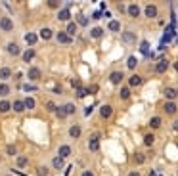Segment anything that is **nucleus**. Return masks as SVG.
<instances>
[{"mask_svg": "<svg viewBox=\"0 0 178 176\" xmlns=\"http://www.w3.org/2000/svg\"><path fill=\"white\" fill-rule=\"evenodd\" d=\"M52 165H54V169H62L63 167V157H56L54 161H52Z\"/></svg>", "mask_w": 178, "mask_h": 176, "instance_id": "27", "label": "nucleus"}, {"mask_svg": "<svg viewBox=\"0 0 178 176\" xmlns=\"http://www.w3.org/2000/svg\"><path fill=\"white\" fill-rule=\"evenodd\" d=\"M0 29H2V31H12V29H14V23H12V19L0 17Z\"/></svg>", "mask_w": 178, "mask_h": 176, "instance_id": "3", "label": "nucleus"}, {"mask_svg": "<svg viewBox=\"0 0 178 176\" xmlns=\"http://www.w3.org/2000/svg\"><path fill=\"white\" fill-rule=\"evenodd\" d=\"M94 92H98V86H90L88 88V94H94Z\"/></svg>", "mask_w": 178, "mask_h": 176, "instance_id": "45", "label": "nucleus"}, {"mask_svg": "<svg viewBox=\"0 0 178 176\" xmlns=\"http://www.w3.org/2000/svg\"><path fill=\"white\" fill-rule=\"evenodd\" d=\"M82 176H94V174H92L90 170H84V172H82Z\"/></svg>", "mask_w": 178, "mask_h": 176, "instance_id": "46", "label": "nucleus"}, {"mask_svg": "<svg viewBox=\"0 0 178 176\" xmlns=\"http://www.w3.org/2000/svg\"><path fill=\"white\" fill-rule=\"evenodd\" d=\"M102 35H103V29H102V27H94V29L90 31V36H92V38H102Z\"/></svg>", "mask_w": 178, "mask_h": 176, "instance_id": "15", "label": "nucleus"}, {"mask_svg": "<svg viewBox=\"0 0 178 176\" xmlns=\"http://www.w3.org/2000/svg\"><path fill=\"white\" fill-rule=\"evenodd\" d=\"M27 163H29V159H27V157H17L15 165H17V167H21V169H23V167H27Z\"/></svg>", "mask_w": 178, "mask_h": 176, "instance_id": "29", "label": "nucleus"}, {"mask_svg": "<svg viewBox=\"0 0 178 176\" xmlns=\"http://www.w3.org/2000/svg\"><path fill=\"white\" fill-rule=\"evenodd\" d=\"M172 128H174V130H178V121L174 122V125H172Z\"/></svg>", "mask_w": 178, "mask_h": 176, "instance_id": "47", "label": "nucleus"}, {"mask_svg": "<svg viewBox=\"0 0 178 176\" xmlns=\"http://www.w3.org/2000/svg\"><path fill=\"white\" fill-rule=\"evenodd\" d=\"M165 96L169 98V101H172L178 96V90H174V88H165Z\"/></svg>", "mask_w": 178, "mask_h": 176, "instance_id": "13", "label": "nucleus"}, {"mask_svg": "<svg viewBox=\"0 0 178 176\" xmlns=\"http://www.w3.org/2000/svg\"><path fill=\"white\" fill-rule=\"evenodd\" d=\"M63 107H65V113H67V115H73V113H75V105H73V104H65Z\"/></svg>", "mask_w": 178, "mask_h": 176, "instance_id": "35", "label": "nucleus"}, {"mask_svg": "<svg viewBox=\"0 0 178 176\" xmlns=\"http://www.w3.org/2000/svg\"><path fill=\"white\" fill-rule=\"evenodd\" d=\"M75 33H77V25H75V23H69V25H67V35L73 36Z\"/></svg>", "mask_w": 178, "mask_h": 176, "instance_id": "33", "label": "nucleus"}, {"mask_svg": "<svg viewBox=\"0 0 178 176\" xmlns=\"http://www.w3.org/2000/svg\"><path fill=\"white\" fill-rule=\"evenodd\" d=\"M8 52H10V54L12 56H17L19 54V52H21V50H19V46H17V44H15V42H8Z\"/></svg>", "mask_w": 178, "mask_h": 176, "instance_id": "11", "label": "nucleus"}, {"mask_svg": "<svg viewBox=\"0 0 178 176\" xmlns=\"http://www.w3.org/2000/svg\"><path fill=\"white\" fill-rule=\"evenodd\" d=\"M134 161H136V163H144V161H145V157H144L142 153H136V155H134Z\"/></svg>", "mask_w": 178, "mask_h": 176, "instance_id": "41", "label": "nucleus"}, {"mask_svg": "<svg viewBox=\"0 0 178 176\" xmlns=\"http://www.w3.org/2000/svg\"><path fill=\"white\" fill-rule=\"evenodd\" d=\"M149 126H151V128H159V126H161V119L159 117H153L151 121H149Z\"/></svg>", "mask_w": 178, "mask_h": 176, "instance_id": "26", "label": "nucleus"}, {"mask_svg": "<svg viewBox=\"0 0 178 176\" xmlns=\"http://www.w3.org/2000/svg\"><path fill=\"white\" fill-rule=\"evenodd\" d=\"M10 77H12V71L8 67H2V69H0V79H10Z\"/></svg>", "mask_w": 178, "mask_h": 176, "instance_id": "22", "label": "nucleus"}, {"mask_svg": "<svg viewBox=\"0 0 178 176\" xmlns=\"http://www.w3.org/2000/svg\"><path fill=\"white\" fill-rule=\"evenodd\" d=\"M12 107H14L15 111H23V109H27L25 107V101H14V104H12Z\"/></svg>", "mask_w": 178, "mask_h": 176, "instance_id": "21", "label": "nucleus"}, {"mask_svg": "<svg viewBox=\"0 0 178 176\" xmlns=\"http://www.w3.org/2000/svg\"><path fill=\"white\" fill-rule=\"evenodd\" d=\"M121 98H123V100H128V98H130V88H123L121 90Z\"/></svg>", "mask_w": 178, "mask_h": 176, "instance_id": "36", "label": "nucleus"}, {"mask_svg": "<svg viewBox=\"0 0 178 176\" xmlns=\"http://www.w3.org/2000/svg\"><path fill=\"white\" fill-rule=\"evenodd\" d=\"M40 36H42L44 40H48V38H52V31L48 29V27H44V29H40Z\"/></svg>", "mask_w": 178, "mask_h": 176, "instance_id": "20", "label": "nucleus"}, {"mask_svg": "<svg viewBox=\"0 0 178 176\" xmlns=\"http://www.w3.org/2000/svg\"><path fill=\"white\" fill-rule=\"evenodd\" d=\"M153 142H155V136H153V134H145L144 136V144L145 146H153Z\"/></svg>", "mask_w": 178, "mask_h": 176, "instance_id": "24", "label": "nucleus"}, {"mask_svg": "<svg viewBox=\"0 0 178 176\" xmlns=\"http://www.w3.org/2000/svg\"><path fill=\"white\" fill-rule=\"evenodd\" d=\"M107 29H109V31H113V33H117V31L121 29V23H119V21H109Z\"/></svg>", "mask_w": 178, "mask_h": 176, "instance_id": "19", "label": "nucleus"}, {"mask_svg": "<svg viewBox=\"0 0 178 176\" xmlns=\"http://www.w3.org/2000/svg\"><path fill=\"white\" fill-rule=\"evenodd\" d=\"M10 94V86L8 84H0V96H8Z\"/></svg>", "mask_w": 178, "mask_h": 176, "instance_id": "32", "label": "nucleus"}, {"mask_svg": "<svg viewBox=\"0 0 178 176\" xmlns=\"http://www.w3.org/2000/svg\"><path fill=\"white\" fill-rule=\"evenodd\" d=\"M123 73H121V71H113L111 73V75H109V80H111V84H121V83H123Z\"/></svg>", "mask_w": 178, "mask_h": 176, "instance_id": "2", "label": "nucleus"}, {"mask_svg": "<svg viewBox=\"0 0 178 176\" xmlns=\"http://www.w3.org/2000/svg\"><path fill=\"white\" fill-rule=\"evenodd\" d=\"M69 153H71V147L69 146H62V147H59V157H67Z\"/></svg>", "mask_w": 178, "mask_h": 176, "instance_id": "23", "label": "nucleus"}, {"mask_svg": "<svg viewBox=\"0 0 178 176\" xmlns=\"http://www.w3.org/2000/svg\"><path fill=\"white\" fill-rule=\"evenodd\" d=\"M140 50H142V54H148V50H149V42H142V46H140Z\"/></svg>", "mask_w": 178, "mask_h": 176, "instance_id": "40", "label": "nucleus"}, {"mask_svg": "<svg viewBox=\"0 0 178 176\" xmlns=\"http://www.w3.org/2000/svg\"><path fill=\"white\" fill-rule=\"evenodd\" d=\"M27 77H29L31 80H38V79H40V69L31 67V69H29V73H27Z\"/></svg>", "mask_w": 178, "mask_h": 176, "instance_id": "8", "label": "nucleus"}, {"mask_svg": "<svg viewBox=\"0 0 178 176\" xmlns=\"http://www.w3.org/2000/svg\"><path fill=\"white\" fill-rule=\"evenodd\" d=\"M58 19H59V21H67V19H71V12L69 10H62L58 14Z\"/></svg>", "mask_w": 178, "mask_h": 176, "instance_id": "14", "label": "nucleus"}, {"mask_svg": "<svg viewBox=\"0 0 178 176\" xmlns=\"http://www.w3.org/2000/svg\"><path fill=\"white\" fill-rule=\"evenodd\" d=\"M100 115H102L103 119H109L113 115V107L111 105H102V109H100Z\"/></svg>", "mask_w": 178, "mask_h": 176, "instance_id": "7", "label": "nucleus"}, {"mask_svg": "<svg viewBox=\"0 0 178 176\" xmlns=\"http://www.w3.org/2000/svg\"><path fill=\"white\" fill-rule=\"evenodd\" d=\"M23 90H25V92H33V90H36L33 84H23Z\"/></svg>", "mask_w": 178, "mask_h": 176, "instance_id": "42", "label": "nucleus"}, {"mask_svg": "<svg viewBox=\"0 0 178 176\" xmlns=\"http://www.w3.org/2000/svg\"><path fill=\"white\" fill-rule=\"evenodd\" d=\"M36 38H38V36H36L35 33H27V35H25V40H27L29 44H35V42H36Z\"/></svg>", "mask_w": 178, "mask_h": 176, "instance_id": "25", "label": "nucleus"}, {"mask_svg": "<svg viewBox=\"0 0 178 176\" xmlns=\"http://www.w3.org/2000/svg\"><path fill=\"white\" fill-rule=\"evenodd\" d=\"M25 107L27 109H33L35 107V100H33V98H27V100H25Z\"/></svg>", "mask_w": 178, "mask_h": 176, "instance_id": "37", "label": "nucleus"}, {"mask_svg": "<svg viewBox=\"0 0 178 176\" xmlns=\"http://www.w3.org/2000/svg\"><path fill=\"white\" fill-rule=\"evenodd\" d=\"M128 176H140V172H130Z\"/></svg>", "mask_w": 178, "mask_h": 176, "instance_id": "48", "label": "nucleus"}, {"mask_svg": "<svg viewBox=\"0 0 178 176\" xmlns=\"http://www.w3.org/2000/svg\"><path fill=\"white\" fill-rule=\"evenodd\" d=\"M165 111H167L169 115H174V113L178 111L176 104H174V101H167V104H165Z\"/></svg>", "mask_w": 178, "mask_h": 176, "instance_id": "9", "label": "nucleus"}, {"mask_svg": "<svg viewBox=\"0 0 178 176\" xmlns=\"http://www.w3.org/2000/svg\"><path fill=\"white\" fill-rule=\"evenodd\" d=\"M127 12H128V15H130V17H138V15L142 14V12H140V6H138V4H130V6L127 8Z\"/></svg>", "mask_w": 178, "mask_h": 176, "instance_id": "4", "label": "nucleus"}, {"mask_svg": "<svg viewBox=\"0 0 178 176\" xmlns=\"http://www.w3.org/2000/svg\"><path fill=\"white\" fill-rule=\"evenodd\" d=\"M128 69H136V65H138V59L134 58V56H130V58H128Z\"/></svg>", "mask_w": 178, "mask_h": 176, "instance_id": "28", "label": "nucleus"}, {"mask_svg": "<svg viewBox=\"0 0 178 176\" xmlns=\"http://www.w3.org/2000/svg\"><path fill=\"white\" fill-rule=\"evenodd\" d=\"M56 115H58V117H59V119L63 121V119L67 117V113H65V107H58V109H56Z\"/></svg>", "mask_w": 178, "mask_h": 176, "instance_id": "31", "label": "nucleus"}, {"mask_svg": "<svg viewBox=\"0 0 178 176\" xmlns=\"http://www.w3.org/2000/svg\"><path fill=\"white\" fill-rule=\"evenodd\" d=\"M35 58V50L31 48V50H27V52H23V61H31Z\"/></svg>", "mask_w": 178, "mask_h": 176, "instance_id": "18", "label": "nucleus"}, {"mask_svg": "<svg viewBox=\"0 0 178 176\" xmlns=\"http://www.w3.org/2000/svg\"><path fill=\"white\" fill-rule=\"evenodd\" d=\"M167 69H169V61H167V59H161L159 63H157L155 71H157V73H159V75H161V73H165V71H167Z\"/></svg>", "mask_w": 178, "mask_h": 176, "instance_id": "10", "label": "nucleus"}, {"mask_svg": "<svg viewBox=\"0 0 178 176\" xmlns=\"http://www.w3.org/2000/svg\"><path fill=\"white\" fill-rule=\"evenodd\" d=\"M102 15H103V12H94V15H92V17H94V19H100Z\"/></svg>", "mask_w": 178, "mask_h": 176, "instance_id": "44", "label": "nucleus"}, {"mask_svg": "<svg viewBox=\"0 0 178 176\" xmlns=\"http://www.w3.org/2000/svg\"><path fill=\"white\" fill-rule=\"evenodd\" d=\"M36 174H38V176H48V169H44V167H38V169H36Z\"/></svg>", "mask_w": 178, "mask_h": 176, "instance_id": "38", "label": "nucleus"}, {"mask_svg": "<svg viewBox=\"0 0 178 176\" xmlns=\"http://www.w3.org/2000/svg\"><path fill=\"white\" fill-rule=\"evenodd\" d=\"M12 107V104H10V101H6V100H2V101H0V111H8V109H10Z\"/></svg>", "mask_w": 178, "mask_h": 176, "instance_id": "30", "label": "nucleus"}, {"mask_svg": "<svg viewBox=\"0 0 178 176\" xmlns=\"http://www.w3.org/2000/svg\"><path fill=\"white\" fill-rule=\"evenodd\" d=\"M69 136L71 138H79L80 136V126H71V128H69Z\"/></svg>", "mask_w": 178, "mask_h": 176, "instance_id": "17", "label": "nucleus"}, {"mask_svg": "<svg viewBox=\"0 0 178 176\" xmlns=\"http://www.w3.org/2000/svg\"><path fill=\"white\" fill-rule=\"evenodd\" d=\"M88 147H90V151H98L100 149V136L98 134H92L90 142H88Z\"/></svg>", "mask_w": 178, "mask_h": 176, "instance_id": "1", "label": "nucleus"}, {"mask_svg": "<svg viewBox=\"0 0 178 176\" xmlns=\"http://www.w3.org/2000/svg\"><path fill=\"white\" fill-rule=\"evenodd\" d=\"M123 42L124 44H134L136 42V35H134V33H130V31L123 33Z\"/></svg>", "mask_w": 178, "mask_h": 176, "instance_id": "5", "label": "nucleus"}, {"mask_svg": "<svg viewBox=\"0 0 178 176\" xmlns=\"http://www.w3.org/2000/svg\"><path fill=\"white\" fill-rule=\"evenodd\" d=\"M46 109H48V111H56V109H58V105H56L54 101H46Z\"/></svg>", "mask_w": 178, "mask_h": 176, "instance_id": "39", "label": "nucleus"}, {"mask_svg": "<svg viewBox=\"0 0 178 176\" xmlns=\"http://www.w3.org/2000/svg\"><path fill=\"white\" fill-rule=\"evenodd\" d=\"M6 153H8V155H15V147H14V146H8V147H6Z\"/></svg>", "mask_w": 178, "mask_h": 176, "instance_id": "43", "label": "nucleus"}, {"mask_svg": "<svg viewBox=\"0 0 178 176\" xmlns=\"http://www.w3.org/2000/svg\"><path fill=\"white\" fill-rule=\"evenodd\" d=\"M56 38H58V42H59V44H71V36L67 35V33H62V31H59Z\"/></svg>", "mask_w": 178, "mask_h": 176, "instance_id": "6", "label": "nucleus"}, {"mask_svg": "<svg viewBox=\"0 0 178 176\" xmlns=\"http://www.w3.org/2000/svg\"><path fill=\"white\" fill-rule=\"evenodd\" d=\"M174 71L178 73V61H176V63H174Z\"/></svg>", "mask_w": 178, "mask_h": 176, "instance_id": "49", "label": "nucleus"}, {"mask_svg": "<svg viewBox=\"0 0 178 176\" xmlns=\"http://www.w3.org/2000/svg\"><path fill=\"white\" fill-rule=\"evenodd\" d=\"M145 15H148V17H155L157 15V8L153 6V4H149V6H145V12H144Z\"/></svg>", "mask_w": 178, "mask_h": 176, "instance_id": "12", "label": "nucleus"}, {"mask_svg": "<svg viewBox=\"0 0 178 176\" xmlns=\"http://www.w3.org/2000/svg\"><path fill=\"white\" fill-rule=\"evenodd\" d=\"M128 83H130V86H140V84H142V77H138V75H132Z\"/></svg>", "mask_w": 178, "mask_h": 176, "instance_id": "16", "label": "nucleus"}, {"mask_svg": "<svg viewBox=\"0 0 178 176\" xmlns=\"http://www.w3.org/2000/svg\"><path fill=\"white\" fill-rule=\"evenodd\" d=\"M77 21H79V25H88V19L84 17V15H80V14H77Z\"/></svg>", "mask_w": 178, "mask_h": 176, "instance_id": "34", "label": "nucleus"}]
</instances>
